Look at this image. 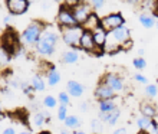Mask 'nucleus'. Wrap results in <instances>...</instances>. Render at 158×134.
Returning a JSON list of instances; mask_svg holds the SVG:
<instances>
[{"instance_id":"nucleus-1","label":"nucleus","mask_w":158,"mask_h":134,"mask_svg":"<svg viewBox=\"0 0 158 134\" xmlns=\"http://www.w3.org/2000/svg\"><path fill=\"white\" fill-rule=\"evenodd\" d=\"M58 25L55 26L52 23H46L45 25L38 43L35 45V52L39 56H50V55L55 54L59 36H60V29H58Z\"/></svg>"},{"instance_id":"nucleus-2","label":"nucleus","mask_w":158,"mask_h":134,"mask_svg":"<svg viewBox=\"0 0 158 134\" xmlns=\"http://www.w3.org/2000/svg\"><path fill=\"white\" fill-rule=\"evenodd\" d=\"M131 30L125 25L119 26L112 32H108V38L104 46V52L115 54L121 49H129L131 48Z\"/></svg>"},{"instance_id":"nucleus-3","label":"nucleus","mask_w":158,"mask_h":134,"mask_svg":"<svg viewBox=\"0 0 158 134\" xmlns=\"http://www.w3.org/2000/svg\"><path fill=\"white\" fill-rule=\"evenodd\" d=\"M45 22L42 20H32L29 25L25 28V30L20 33L19 41L20 45H23L25 48H35V45L38 43L39 38H40L43 28H45Z\"/></svg>"},{"instance_id":"nucleus-4","label":"nucleus","mask_w":158,"mask_h":134,"mask_svg":"<svg viewBox=\"0 0 158 134\" xmlns=\"http://www.w3.org/2000/svg\"><path fill=\"white\" fill-rule=\"evenodd\" d=\"M83 32H85V29H83L82 25L63 28V29H60V38L66 46L76 49L79 46V41H81V36H82Z\"/></svg>"},{"instance_id":"nucleus-5","label":"nucleus","mask_w":158,"mask_h":134,"mask_svg":"<svg viewBox=\"0 0 158 134\" xmlns=\"http://www.w3.org/2000/svg\"><path fill=\"white\" fill-rule=\"evenodd\" d=\"M56 25L59 26V29H63V28H71V26L78 25V22L75 20L71 9L62 4L56 13Z\"/></svg>"},{"instance_id":"nucleus-6","label":"nucleus","mask_w":158,"mask_h":134,"mask_svg":"<svg viewBox=\"0 0 158 134\" xmlns=\"http://www.w3.org/2000/svg\"><path fill=\"white\" fill-rule=\"evenodd\" d=\"M71 10H72V13H73L75 20L78 22V25H83L85 20L94 13L92 6L89 2H79V3L76 4V6H73Z\"/></svg>"},{"instance_id":"nucleus-7","label":"nucleus","mask_w":158,"mask_h":134,"mask_svg":"<svg viewBox=\"0 0 158 134\" xmlns=\"http://www.w3.org/2000/svg\"><path fill=\"white\" fill-rule=\"evenodd\" d=\"M125 25V19L121 13H109L106 16L101 19V26L104 28L106 32H112L114 29H117L119 26Z\"/></svg>"},{"instance_id":"nucleus-8","label":"nucleus","mask_w":158,"mask_h":134,"mask_svg":"<svg viewBox=\"0 0 158 134\" xmlns=\"http://www.w3.org/2000/svg\"><path fill=\"white\" fill-rule=\"evenodd\" d=\"M101 82H104V84L108 85L109 88H112V91L115 92V94L124 91V88H125L122 76L118 75V74H115V72H106V74L102 76Z\"/></svg>"},{"instance_id":"nucleus-9","label":"nucleus","mask_w":158,"mask_h":134,"mask_svg":"<svg viewBox=\"0 0 158 134\" xmlns=\"http://www.w3.org/2000/svg\"><path fill=\"white\" fill-rule=\"evenodd\" d=\"M78 48L85 50V52H89V54H101V52H102V50L96 46L95 41H94V36H92V32H89V30H85L82 33Z\"/></svg>"},{"instance_id":"nucleus-10","label":"nucleus","mask_w":158,"mask_h":134,"mask_svg":"<svg viewBox=\"0 0 158 134\" xmlns=\"http://www.w3.org/2000/svg\"><path fill=\"white\" fill-rule=\"evenodd\" d=\"M6 9H7L9 15L20 16L27 12L29 3H27V0H6Z\"/></svg>"},{"instance_id":"nucleus-11","label":"nucleus","mask_w":158,"mask_h":134,"mask_svg":"<svg viewBox=\"0 0 158 134\" xmlns=\"http://www.w3.org/2000/svg\"><path fill=\"white\" fill-rule=\"evenodd\" d=\"M2 43H3L6 48H7L10 52H12V55H15V52L17 50V48L20 46V41H19V36H17L13 30H7L6 33L2 36Z\"/></svg>"},{"instance_id":"nucleus-12","label":"nucleus","mask_w":158,"mask_h":134,"mask_svg":"<svg viewBox=\"0 0 158 134\" xmlns=\"http://www.w3.org/2000/svg\"><path fill=\"white\" fill-rule=\"evenodd\" d=\"M94 95L98 101H104V100H114L117 94L112 91V88H109L106 84L104 82H99V84L96 85L95 91H94Z\"/></svg>"},{"instance_id":"nucleus-13","label":"nucleus","mask_w":158,"mask_h":134,"mask_svg":"<svg viewBox=\"0 0 158 134\" xmlns=\"http://www.w3.org/2000/svg\"><path fill=\"white\" fill-rule=\"evenodd\" d=\"M92 36H94V41H95L96 46L104 52V46H105V42H106V38H108V32L102 26H98L95 30H92Z\"/></svg>"},{"instance_id":"nucleus-14","label":"nucleus","mask_w":158,"mask_h":134,"mask_svg":"<svg viewBox=\"0 0 158 134\" xmlns=\"http://www.w3.org/2000/svg\"><path fill=\"white\" fill-rule=\"evenodd\" d=\"M119 117H121L119 108H115L112 111H109V113H99V120L104 121L105 124H108V126H115L118 120H119Z\"/></svg>"},{"instance_id":"nucleus-15","label":"nucleus","mask_w":158,"mask_h":134,"mask_svg":"<svg viewBox=\"0 0 158 134\" xmlns=\"http://www.w3.org/2000/svg\"><path fill=\"white\" fill-rule=\"evenodd\" d=\"M83 85L81 84V82H78V81L75 80H71L68 81L66 84V92L69 94L71 97H75V98H79V97L83 95Z\"/></svg>"},{"instance_id":"nucleus-16","label":"nucleus","mask_w":158,"mask_h":134,"mask_svg":"<svg viewBox=\"0 0 158 134\" xmlns=\"http://www.w3.org/2000/svg\"><path fill=\"white\" fill-rule=\"evenodd\" d=\"M12 58H13L12 52L0 41V69H6L10 65V62H12Z\"/></svg>"},{"instance_id":"nucleus-17","label":"nucleus","mask_w":158,"mask_h":134,"mask_svg":"<svg viewBox=\"0 0 158 134\" xmlns=\"http://www.w3.org/2000/svg\"><path fill=\"white\" fill-rule=\"evenodd\" d=\"M139 113H141V115L148 117V118L157 117V108H155V105L148 102V101H142L141 104H139Z\"/></svg>"},{"instance_id":"nucleus-18","label":"nucleus","mask_w":158,"mask_h":134,"mask_svg":"<svg viewBox=\"0 0 158 134\" xmlns=\"http://www.w3.org/2000/svg\"><path fill=\"white\" fill-rule=\"evenodd\" d=\"M45 76H46V82L50 87H55V85H58L60 82V74H59V71L55 67H49Z\"/></svg>"},{"instance_id":"nucleus-19","label":"nucleus","mask_w":158,"mask_h":134,"mask_svg":"<svg viewBox=\"0 0 158 134\" xmlns=\"http://www.w3.org/2000/svg\"><path fill=\"white\" fill-rule=\"evenodd\" d=\"M62 62L66 63V65H73V63H76L79 61V52L78 49H73V48H71V49L65 50L62 54Z\"/></svg>"},{"instance_id":"nucleus-20","label":"nucleus","mask_w":158,"mask_h":134,"mask_svg":"<svg viewBox=\"0 0 158 134\" xmlns=\"http://www.w3.org/2000/svg\"><path fill=\"white\" fill-rule=\"evenodd\" d=\"M138 19H139V23H141V26H142V28H145V29H151V28H154L155 23H157V20H155V16H154V15H151V13H148V12L139 13Z\"/></svg>"},{"instance_id":"nucleus-21","label":"nucleus","mask_w":158,"mask_h":134,"mask_svg":"<svg viewBox=\"0 0 158 134\" xmlns=\"http://www.w3.org/2000/svg\"><path fill=\"white\" fill-rule=\"evenodd\" d=\"M82 26H83V29H85V30H89V32L95 30L98 26H101V19H99V16H98V15L94 12L91 16H89L86 20H85V23H83Z\"/></svg>"},{"instance_id":"nucleus-22","label":"nucleus","mask_w":158,"mask_h":134,"mask_svg":"<svg viewBox=\"0 0 158 134\" xmlns=\"http://www.w3.org/2000/svg\"><path fill=\"white\" fill-rule=\"evenodd\" d=\"M48 121H49V113L46 111H38L33 115V124L36 127H43Z\"/></svg>"},{"instance_id":"nucleus-23","label":"nucleus","mask_w":158,"mask_h":134,"mask_svg":"<svg viewBox=\"0 0 158 134\" xmlns=\"http://www.w3.org/2000/svg\"><path fill=\"white\" fill-rule=\"evenodd\" d=\"M30 84H32V87H33L35 91H38V92H42V91H45V89H46L45 80H43V76L39 75V74H38V75H35V76H32Z\"/></svg>"},{"instance_id":"nucleus-24","label":"nucleus","mask_w":158,"mask_h":134,"mask_svg":"<svg viewBox=\"0 0 158 134\" xmlns=\"http://www.w3.org/2000/svg\"><path fill=\"white\" fill-rule=\"evenodd\" d=\"M152 120H154V118H148V117H144V115H139V117L137 118L138 128H139L141 131H150Z\"/></svg>"},{"instance_id":"nucleus-25","label":"nucleus","mask_w":158,"mask_h":134,"mask_svg":"<svg viewBox=\"0 0 158 134\" xmlns=\"http://www.w3.org/2000/svg\"><path fill=\"white\" fill-rule=\"evenodd\" d=\"M63 123H65V126H66L69 130H75V128H79V127L82 126L81 120H79L76 115H68Z\"/></svg>"},{"instance_id":"nucleus-26","label":"nucleus","mask_w":158,"mask_h":134,"mask_svg":"<svg viewBox=\"0 0 158 134\" xmlns=\"http://www.w3.org/2000/svg\"><path fill=\"white\" fill-rule=\"evenodd\" d=\"M115 108H117V104L114 102V100L99 101V113H109V111H112Z\"/></svg>"},{"instance_id":"nucleus-27","label":"nucleus","mask_w":158,"mask_h":134,"mask_svg":"<svg viewBox=\"0 0 158 134\" xmlns=\"http://www.w3.org/2000/svg\"><path fill=\"white\" fill-rule=\"evenodd\" d=\"M144 92H145V95L148 97V98H155V97L158 95V85H155V84H147Z\"/></svg>"},{"instance_id":"nucleus-28","label":"nucleus","mask_w":158,"mask_h":134,"mask_svg":"<svg viewBox=\"0 0 158 134\" xmlns=\"http://www.w3.org/2000/svg\"><path fill=\"white\" fill-rule=\"evenodd\" d=\"M58 104H59L58 100H56L53 95H46L45 98H43V105H45L46 108H55Z\"/></svg>"},{"instance_id":"nucleus-29","label":"nucleus","mask_w":158,"mask_h":134,"mask_svg":"<svg viewBox=\"0 0 158 134\" xmlns=\"http://www.w3.org/2000/svg\"><path fill=\"white\" fill-rule=\"evenodd\" d=\"M132 65H134V68H135V69L142 71V69H145V68H147V61L142 58V56H138V58H134Z\"/></svg>"},{"instance_id":"nucleus-30","label":"nucleus","mask_w":158,"mask_h":134,"mask_svg":"<svg viewBox=\"0 0 158 134\" xmlns=\"http://www.w3.org/2000/svg\"><path fill=\"white\" fill-rule=\"evenodd\" d=\"M58 102H59V105H69V102H71V95H69L68 92H65V91L59 92Z\"/></svg>"},{"instance_id":"nucleus-31","label":"nucleus","mask_w":158,"mask_h":134,"mask_svg":"<svg viewBox=\"0 0 158 134\" xmlns=\"http://www.w3.org/2000/svg\"><path fill=\"white\" fill-rule=\"evenodd\" d=\"M91 128L95 131V133H101V131L104 130V121H101L99 118L92 120L91 121Z\"/></svg>"},{"instance_id":"nucleus-32","label":"nucleus","mask_w":158,"mask_h":134,"mask_svg":"<svg viewBox=\"0 0 158 134\" xmlns=\"http://www.w3.org/2000/svg\"><path fill=\"white\" fill-rule=\"evenodd\" d=\"M68 117V105H59L58 108V120L65 121V118Z\"/></svg>"},{"instance_id":"nucleus-33","label":"nucleus","mask_w":158,"mask_h":134,"mask_svg":"<svg viewBox=\"0 0 158 134\" xmlns=\"http://www.w3.org/2000/svg\"><path fill=\"white\" fill-rule=\"evenodd\" d=\"M19 87L22 88L23 94H25V95H27V97H30V95H32V92L35 91L33 87H32V84H27V82H20V85H19Z\"/></svg>"},{"instance_id":"nucleus-34","label":"nucleus","mask_w":158,"mask_h":134,"mask_svg":"<svg viewBox=\"0 0 158 134\" xmlns=\"http://www.w3.org/2000/svg\"><path fill=\"white\" fill-rule=\"evenodd\" d=\"M91 6L92 9H95V10H99L105 6V0H91Z\"/></svg>"},{"instance_id":"nucleus-35","label":"nucleus","mask_w":158,"mask_h":134,"mask_svg":"<svg viewBox=\"0 0 158 134\" xmlns=\"http://www.w3.org/2000/svg\"><path fill=\"white\" fill-rule=\"evenodd\" d=\"M134 80L137 81V82H139V84H144V85L148 84V80H147V76L142 75V74H139V72H137V74L134 75Z\"/></svg>"},{"instance_id":"nucleus-36","label":"nucleus","mask_w":158,"mask_h":134,"mask_svg":"<svg viewBox=\"0 0 158 134\" xmlns=\"http://www.w3.org/2000/svg\"><path fill=\"white\" fill-rule=\"evenodd\" d=\"M79 2H81V0H62L63 6H66V7H69V9H72L73 6H76Z\"/></svg>"},{"instance_id":"nucleus-37","label":"nucleus","mask_w":158,"mask_h":134,"mask_svg":"<svg viewBox=\"0 0 158 134\" xmlns=\"http://www.w3.org/2000/svg\"><path fill=\"white\" fill-rule=\"evenodd\" d=\"M150 131H151V134H158V121L157 120H152V123H151V128H150ZM148 131V133H150Z\"/></svg>"},{"instance_id":"nucleus-38","label":"nucleus","mask_w":158,"mask_h":134,"mask_svg":"<svg viewBox=\"0 0 158 134\" xmlns=\"http://www.w3.org/2000/svg\"><path fill=\"white\" fill-rule=\"evenodd\" d=\"M13 20V16L12 15H6V16H3V22L6 23V25H10Z\"/></svg>"},{"instance_id":"nucleus-39","label":"nucleus","mask_w":158,"mask_h":134,"mask_svg":"<svg viewBox=\"0 0 158 134\" xmlns=\"http://www.w3.org/2000/svg\"><path fill=\"white\" fill-rule=\"evenodd\" d=\"M127 2H128L129 4H132V6H141L144 0H127Z\"/></svg>"},{"instance_id":"nucleus-40","label":"nucleus","mask_w":158,"mask_h":134,"mask_svg":"<svg viewBox=\"0 0 158 134\" xmlns=\"http://www.w3.org/2000/svg\"><path fill=\"white\" fill-rule=\"evenodd\" d=\"M112 134H128V131H127V128H125V127H121V128H117V130L114 131Z\"/></svg>"},{"instance_id":"nucleus-41","label":"nucleus","mask_w":158,"mask_h":134,"mask_svg":"<svg viewBox=\"0 0 158 134\" xmlns=\"http://www.w3.org/2000/svg\"><path fill=\"white\" fill-rule=\"evenodd\" d=\"M2 134H17V133L15 131V128H13V127H7V128H4Z\"/></svg>"},{"instance_id":"nucleus-42","label":"nucleus","mask_w":158,"mask_h":134,"mask_svg":"<svg viewBox=\"0 0 158 134\" xmlns=\"http://www.w3.org/2000/svg\"><path fill=\"white\" fill-rule=\"evenodd\" d=\"M81 110H82V111H86L88 110V102L86 101H83L82 104H81Z\"/></svg>"},{"instance_id":"nucleus-43","label":"nucleus","mask_w":158,"mask_h":134,"mask_svg":"<svg viewBox=\"0 0 158 134\" xmlns=\"http://www.w3.org/2000/svg\"><path fill=\"white\" fill-rule=\"evenodd\" d=\"M50 7V3L48 2H42V9H49Z\"/></svg>"},{"instance_id":"nucleus-44","label":"nucleus","mask_w":158,"mask_h":134,"mask_svg":"<svg viewBox=\"0 0 158 134\" xmlns=\"http://www.w3.org/2000/svg\"><path fill=\"white\" fill-rule=\"evenodd\" d=\"M154 16L158 17V0L155 2V12H154Z\"/></svg>"},{"instance_id":"nucleus-45","label":"nucleus","mask_w":158,"mask_h":134,"mask_svg":"<svg viewBox=\"0 0 158 134\" xmlns=\"http://www.w3.org/2000/svg\"><path fill=\"white\" fill-rule=\"evenodd\" d=\"M59 134H71V131H69V130H66V128H63V130H60V131H59Z\"/></svg>"},{"instance_id":"nucleus-46","label":"nucleus","mask_w":158,"mask_h":134,"mask_svg":"<svg viewBox=\"0 0 158 134\" xmlns=\"http://www.w3.org/2000/svg\"><path fill=\"white\" fill-rule=\"evenodd\" d=\"M144 54H145V50L144 49H138V55H139V56H142Z\"/></svg>"},{"instance_id":"nucleus-47","label":"nucleus","mask_w":158,"mask_h":134,"mask_svg":"<svg viewBox=\"0 0 158 134\" xmlns=\"http://www.w3.org/2000/svg\"><path fill=\"white\" fill-rule=\"evenodd\" d=\"M19 134H32V131H29V130H23V131H20Z\"/></svg>"},{"instance_id":"nucleus-48","label":"nucleus","mask_w":158,"mask_h":134,"mask_svg":"<svg viewBox=\"0 0 158 134\" xmlns=\"http://www.w3.org/2000/svg\"><path fill=\"white\" fill-rule=\"evenodd\" d=\"M38 2H40V0H27V3L32 4V3H38Z\"/></svg>"},{"instance_id":"nucleus-49","label":"nucleus","mask_w":158,"mask_h":134,"mask_svg":"<svg viewBox=\"0 0 158 134\" xmlns=\"http://www.w3.org/2000/svg\"><path fill=\"white\" fill-rule=\"evenodd\" d=\"M39 134H52V133H50V131H40Z\"/></svg>"},{"instance_id":"nucleus-50","label":"nucleus","mask_w":158,"mask_h":134,"mask_svg":"<svg viewBox=\"0 0 158 134\" xmlns=\"http://www.w3.org/2000/svg\"><path fill=\"white\" fill-rule=\"evenodd\" d=\"M138 134H151V133H148V131H139Z\"/></svg>"},{"instance_id":"nucleus-51","label":"nucleus","mask_w":158,"mask_h":134,"mask_svg":"<svg viewBox=\"0 0 158 134\" xmlns=\"http://www.w3.org/2000/svg\"><path fill=\"white\" fill-rule=\"evenodd\" d=\"M50 2H55V3H60L62 0H50Z\"/></svg>"},{"instance_id":"nucleus-52","label":"nucleus","mask_w":158,"mask_h":134,"mask_svg":"<svg viewBox=\"0 0 158 134\" xmlns=\"http://www.w3.org/2000/svg\"><path fill=\"white\" fill-rule=\"evenodd\" d=\"M75 134H86V133H83V131H76Z\"/></svg>"},{"instance_id":"nucleus-53","label":"nucleus","mask_w":158,"mask_h":134,"mask_svg":"<svg viewBox=\"0 0 158 134\" xmlns=\"http://www.w3.org/2000/svg\"><path fill=\"white\" fill-rule=\"evenodd\" d=\"M2 120H3V114L0 113V123H2Z\"/></svg>"},{"instance_id":"nucleus-54","label":"nucleus","mask_w":158,"mask_h":134,"mask_svg":"<svg viewBox=\"0 0 158 134\" xmlns=\"http://www.w3.org/2000/svg\"><path fill=\"white\" fill-rule=\"evenodd\" d=\"M0 113H2V102H0Z\"/></svg>"},{"instance_id":"nucleus-55","label":"nucleus","mask_w":158,"mask_h":134,"mask_svg":"<svg viewBox=\"0 0 158 134\" xmlns=\"http://www.w3.org/2000/svg\"><path fill=\"white\" fill-rule=\"evenodd\" d=\"M155 26H157V29H158V22H157V23H155Z\"/></svg>"},{"instance_id":"nucleus-56","label":"nucleus","mask_w":158,"mask_h":134,"mask_svg":"<svg viewBox=\"0 0 158 134\" xmlns=\"http://www.w3.org/2000/svg\"><path fill=\"white\" fill-rule=\"evenodd\" d=\"M81 2H89V0H81Z\"/></svg>"}]
</instances>
